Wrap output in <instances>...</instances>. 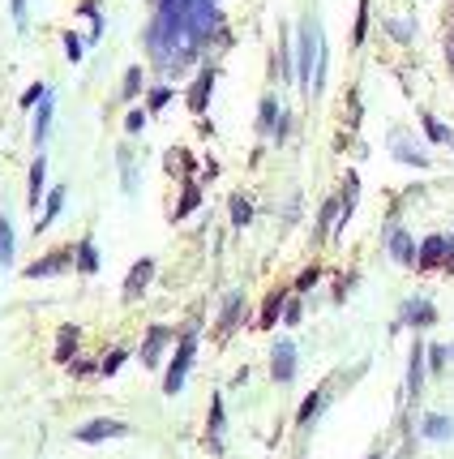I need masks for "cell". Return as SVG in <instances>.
<instances>
[{"mask_svg":"<svg viewBox=\"0 0 454 459\" xmlns=\"http://www.w3.org/2000/svg\"><path fill=\"white\" fill-rule=\"evenodd\" d=\"M129 425L125 421H111V417H99V421H86L78 429V442H107V438H125Z\"/></svg>","mask_w":454,"mask_h":459,"instance_id":"obj_5","label":"cell"},{"mask_svg":"<svg viewBox=\"0 0 454 459\" xmlns=\"http://www.w3.org/2000/svg\"><path fill=\"white\" fill-rule=\"evenodd\" d=\"M0 262H13V224L5 219V215H0Z\"/></svg>","mask_w":454,"mask_h":459,"instance_id":"obj_19","label":"cell"},{"mask_svg":"<svg viewBox=\"0 0 454 459\" xmlns=\"http://www.w3.org/2000/svg\"><path fill=\"white\" fill-rule=\"evenodd\" d=\"M150 275H154V262H150V258H142V262L129 271V279H125V296H142V292H146V283H150Z\"/></svg>","mask_w":454,"mask_h":459,"instance_id":"obj_7","label":"cell"},{"mask_svg":"<svg viewBox=\"0 0 454 459\" xmlns=\"http://www.w3.org/2000/svg\"><path fill=\"white\" fill-rule=\"evenodd\" d=\"M278 310H283V296H270L266 310H262V326H274L278 322Z\"/></svg>","mask_w":454,"mask_h":459,"instance_id":"obj_29","label":"cell"},{"mask_svg":"<svg viewBox=\"0 0 454 459\" xmlns=\"http://www.w3.org/2000/svg\"><path fill=\"white\" fill-rule=\"evenodd\" d=\"M249 219H253V207H249L245 197H232V224H236V228H245Z\"/></svg>","mask_w":454,"mask_h":459,"instance_id":"obj_23","label":"cell"},{"mask_svg":"<svg viewBox=\"0 0 454 459\" xmlns=\"http://www.w3.org/2000/svg\"><path fill=\"white\" fill-rule=\"evenodd\" d=\"M69 262H73L69 253H65V249H56V253H47V258L30 262V267H26V275H30V279H47V275H61V271H65Z\"/></svg>","mask_w":454,"mask_h":459,"instance_id":"obj_6","label":"cell"},{"mask_svg":"<svg viewBox=\"0 0 454 459\" xmlns=\"http://www.w3.org/2000/svg\"><path fill=\"white\" fill-rule=\"evenodd\" d=\"M210 86H214V69H202V78H197L193 90H189V108H193V112H206V104H210Z\"/></svg>","mask_w":454,"mask_h":459,"instance_id":"obj_8","label":"cell"},{"mask_svg":"<svg viewBox=\"0 0 454 459\" xmlns=\"http://www.w3.org/2000/svg\"><path fill=\"white\" fill-rule=\"evenodd\" d=\"M283 318H288V322H300V305L292 300V305H288V310H283Z\"/></svg>","mask_w":454,"mask_h":459,"instance_id":"obj_40","label":"cell"},{"mask_svg":"<svg viewBox=\"0 0 454 459\" xmlns=\"http://www.w3.org/2000/svg\"><path fill=\"white\" fill-rule=\"evenodd\" d=\"M270 125H278V99H266L262 104V129H270Z\"/></svg>","mask_w":454,"mask_h":459,"instance_id":"obj_31","label":"cell"},{"mask_svg":"<svg viewBox=\"0 0 454 459\" xmlns=\"http://www.w3.org/2000/svg\"><path fill=\"white\" fill-rule=\"evenodd\" d=\"M193 352H197V339L185 335L180 348H176V356H172V365H167V378H163V391H167V395H176V391L185 386V374H189V365H193Z\"/></svg>","mask_w":454,"mask_h":459,"instance_id":"obj_1","label":"cell"},{"mask_svg":"<svg viewBox=\"0 0 454 459\" xmlns=\"http://www.w3.org/2000/svg\"><path fill=\"white\" fill-rule=\"evenodd\" d=\"M236 318H240V292H232V296H227V310H223V331L232 326Z\"/></svg>","mask_w":454,"mask_h":459,"instance_id":"obj_28","label":"cell"},{"mask_svg":"<svg viewBox=\"0 0 454 459\" xmlns=\"http://www.w3.org/2000/svg\"><path fill=\"white\" fill-rule=\"evenodd\" d=\"M369 459H377V455H369Z\"/></svg>","mask_w":454,"mask_h":459,"instance_id":"obj_41","label":"cell"},{"mask_svg":"<svg viewBox=\"0 0 454 459\" xmlns=\"http://www.w3.org/2000/svg\"><path fill=\"white\" fill-rule=\"evenodd\" d=\"M420 121H424V133H429L433 142H441V146H454V133H450V129H446V125H441L437 116H429V112H424Z\"/></svg>","mask_w":454,"mask_h":459,"instance_id":"obj_17","label":"cell"},{"mask_svg":"<svg viewBox=\"0 0 454 459\" xmlns=\"http://www.w3.org/2000/svg\"><path fill=\"white\" fill-rule=\"evenodd\" d=\"M61 211H65V189H51V193H47V202H43V219H39V232H43V228H51V219L61 215Z\"/></svg>","mask_w":454,"mask_h":459,"instance_id":"obj_13","label":"cell"},{"mask_svg":"<svg viewBox=\"0 0 454 459\" xmlns=\"http://www.w3.org/2000/svg\"><path fill=\"white\" fill-rule=\"evenodd\" d=\"M13 22L26 26V0H13Z\"/></svg>","mask_w":454,"mask_h":459,"instance_id":"obj_37","label":"cell"},{"mask_svg":"<svg viewBox=\"0 0 454 459\" xmlns=\"http://www.w3.org/2000/svg\"><path fill=\"white\" fill-rule=\"evenodd\" d=\"M78 271H82V275H94V271H99L94 240H82V245H78Z\"/></svg>","mask_w":454,"mask_h":459,"instance_id":"obj_16","label":"cell"},{"mask_svg":"<svg viewBox=\"0 0 454 459\" xmlns=\"http://www.w3.org/2000/svg\"><path fill=\"white\" fill-rule=\"evenodd\" d=\"M142 125H146V112H129V116H125V129H129V133H137Z\"/></svg>","mask_w":454,"mask_h":459,"instance_id":"obj_36","label":"cell"},{"mask_svg":"<svg viewBox=\"0 0 454 459\" xmlns=\"http://www.w3.org/2000/svg\"><path fill=\"white\" fill-rule=\"evenodd\" d=\"M219 434H223V399L214 395V403H210V446L219 451Z\"/></svg>","mask_w":454,"mask_h":459,"instance_id":"obj_21","label":"cell"},{"mask_svg":"<svg viewBox=\"0 0 454 459\" xmlns=\"http://www.w3.org/2000/svg\"><path fill=\"white\" fill-rule=\"evenodd\" d=\"M137 90H142V69H129V73H125V94L133 99Z\"/></svg>","mask_w":454,"mask_h":459,"instance_id":"obj_33","label":"cell"},{"mask_svg":"<svg viewBox=\"0 0 454 459\" xmlns=\"http://www.w3.org/2000/svg\"><path fill=\"white\" fill-rule=\"evenodd\" d=\"M65 52H69V61H82V52H86L82 39H78V35H69V30H65Z\"/></svg>","mask_w":454,"mask_h":459,"instance_id":"obj_32","label":"cell"},{"mask_svg":"<svg viewBox=\"0 0 454 459\" xmlns=\"http://www.w3.org/2000/svg\"><path fill=\"white\" fill-rule=\"evenodd\" d=\"M167 104H172V86H159V90H150V104H146L150 112H163Z\"/></svg>","mask_w":454,"mask_h":459,"instance_id":"obj_26","label":"cell"},{"mask_svg":"<svg viewBox=\"0 0 454 459\" xmlns=\"http://www.w3.org/2000/svg\"><path fill=\"white\" fill-rule=\"evenodd\" d=\"M364 22H369V0H360V18H356V35H352L356 43L364 39Z\"/></svg>","mask_w":454,"mask_h":459,"instance_id":"obj_35","label":"cell"},{"mask_svg":"<svg viewBox=\"0 0 454 459\" xmlns=\"http://www.w3.org/2000/svg\"><path fill=\"white\" fill-rule=\"evenodd\" d=\"M317 408H321V391H313V395L300 403V425H309V421L317 417Z\"/></svg>","mask_w":454,"mask_h":459,"instance_id":"obj_25","label":"cell"},{"mask_svg":"<svg viewBox=\"0 0 454 459\" xmlns=\"http://www.w3.org/2000/svg\"><path fill=\"white\" fill-rule=\"evenodd\" d=\"M47 129H51V94L35 108V142H47Z\"/></svg>","mask_w":454,"mask_h":459,"instance_id":"obj_15","label":"cell"},{"mask_svg":"<svg viewBox=\"0 0 454 459\" xmlns=\"http://www.w3.org/2000/svg\"><path fill=\"white\" fill-rule=\"evenodd\" d=\"M197 202H202V189H197V185L189 180V185H185V193H180V207H176V219L193 215V211H197Z\"/></svg>","mask_w":454,"mask_h":459,"instance_id":"obj_18","label":"cell"},{"mask_svg":"<svg viewBox=\"0 0 454 459\" xmlns=\"http://www.w3.org/2000/svg\"><path fill=\"white\" fill-rule=\"evenodd\" d=\"M429 356H433V369H441V365H446V356H450V352H446V348H433Z\"/></svg>","mask_w":454,"mask_h":459,"instance_id":"obj_38","label":"cell"},{"mask_svg":"<svg viewBox=\"0 0 454 459\" xmlns=\"http://www.w3.org/2000/svg\"><path fill=\"white\" fill-rule=\"evenodd\" d=\"M454 267V240L450 236H429L424 245H420V267L424 271H433V267Z\"/></svg>","mask_w":454,"mask_h":459,"instance_id":"obj_4","label":"cell"},{"mask_svg":"<svg viewBox=\"0 0 454 459\" xmlns=\"http://www.w3.org/2000/svg\"><path fill=\"white\" fill-rule=\"evenodd\" d=\"M82 13L90 18V43H99V35H103V13L90 5V0H86V5H82Z\"/></svg>","mask_w":454,"mask_h":459,"instance_id":"obj_24","label":"cell"},{"mask_svg":"<svg viewBox=\"0 0 454 459\" xmlns=\"http://www.w3.org/2000/svg\"><path fill=\"white\" fill-rule=\"evenodd\" d=\"M437 314H433V305L429 300H407L403 305V322H412V326H429Z\"/></svg>","mask_w":454,"mask_h":459,"instance_id":"obj_9","label":"cell"},{"mask_svg":"<svg viewBox=\"0 0 454 459\" xmlns=\"http://www.w3.org/2000/svg\"><path fill=\"white\" fill-rule=\"evenodd\" d=\"M390 150H394V155H399V159H407V164H416V168H424V164H429V159L420 155V150H416V146H407L403 137H394V142H390Z\"/></svg>","mask_w":454,"mask_h":459,"instance_id":"obj_20","label":"cell"},{"mask_svg":"<svg viewBox=\"0 0 454 459\" xmlns=\"http://www.w3.org/2000/svg\"><path fill=\"white\" fill-rule=\"evenodd\" d=\"M270 374L274 382H292L296 378V343L292 339H278L274 352H270Z\"/></svg>","mask_w":454,"mask_h":459,"instance_id":"obj_3","label":"cell"},{"mask_svg":"<svg viewBox=\"0 0 454 459\" xmlns=\"http://www.w3.org/2000/svg\"><path fill=\"white\" fill-rule=\"evenodd\" d=\"M313 283H317V271H305V275L296 279V288H313Z\"/></svg>","mask_w":454,"mask_h":459,"instance_id":"obj_39","label":"cell"},{"mask_svg":"<svg viewBox=\"0 0 454 459\" xmlns=\"http://www.w3.org/2000/svg\"><path fill=\"white\" fill-rule=\"evenodd\" d=\"M424 438H433V442H450L454 438V421L450 417H424Z\"/></svg>","mask_w":454,"mask_h":459,"instance_id":"obj_11","label":"cell"},{"mask_svg":"<svg viewBox=\"0 0 454 459\" xmlns=\"http://www.w3.org/2000/svg\"><path fill=\"white\" fill-rule=\"evenodd\" d=\"M420 361H424V348L416 343V352H412V374H407V395L420 391Z\"/></svg>","mask_w":454,"mask_h":459,"instance_id":"obj_22","label":"cell"},{"mask_svg":"<svg viewBox=\"0 0 454 459\" xmlns=\"http://www.w3.org/2000/svg\"><path fill=\"white\" fill-rule=\"evenodd\" d=\"M43 99H47V86H39V82H35V86L22 94V108L30 112V108H39V104H43Z\"/></svg>","mask_w":454,"mask_h":459,"instance_id":"obj_27","label":"cell"},{"mask_svg":"<svg viewBox=\"0 0 454 459\" xmlns=\"http://www.w3.org/2000/svg\"><path fill=\"white\" fill-rule=\"evenodd\" d=\"M317 61H321V52H317V30H313V22H305V26H300V65H296L300 86H313Z\"/></svg>","mask_w":454,"mask_h":459,"instance_id":"obj_2","label":"cell"},{"mask_svg":"<svg viewBox=\"0 0 454 459\" xmlns=\"http://www.w3.org/2000/svg\"><path fill=\"white\" fill-rule=\"evenodd\" d=\"M73 339H78V331H73V326H65L61 348H56V356H61V361H69V356H73Z\"/></svg>","mask_w":454,"mask_h":459,"instance_id":"obj_30","label":"cell"},{"mask_svg":"<svg viewBox=\"0 0 454 459\" xmlns=\"http://www.w3.org/2000/svg\"><path fill=\"white\" fill-rule=\"evenodd\" d=\"M121 365H125V352H111V356H107V361H103V374L111 378V374H116Z\"/></svg>","mask_w":454,"mask_h":459,"instance_id":"obj_34","label":"cell"},{"mask_svg":"<svg viewBox=\"0 0 454 459\" xmlns=\"http://www.w3.org/2000/svg\"><path fill=\"white\" fill-rule=\"evenodd\" d=\"M43 176H47V159L39 155L30 164V207H39V202H43Z\"/></svg>","mask_w":454,"mask_h":459,"instance_id":"obj_14","label":"cell"},{"mask_svg":"<svg viewBox=\"0 0 454 459\" xmlns=\"http://www.w3.org/2000/svg\"><path fill=\"white\" fill-rule=\"evenodd\" d=\"M163 343H167V326H150V335H146V348H142V361H146V365H159V352H163Z\"/></svg>","mask_w":454,"mask_h":459,"instance_id":"obj_12","label":"cell"},{"mask_svg":"<svg viewBox=\"0 0 454 459\" xmlns=\"http://www.w3.org/2000/svg\"><path fill=\"white\" fill-rule=\"evenodd\" d=\"M390 253H394L399 262H420V253H416V245H412L407 232H390Z\"/></svg>","mask_w":454,"mask_h":459,"instance_id":"obj_10","label":"cell"}]
</instances>
